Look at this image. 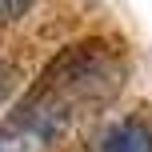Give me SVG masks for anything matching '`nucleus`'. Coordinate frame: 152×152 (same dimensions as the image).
<instances>
[{
  "instance_id": "3",
  "label": "nucleus",
  "mask_w": 152,
  "mask_h": 152,
  "mask_svg": "<svg viewBox=\"0 0 152 152\" xmlns=\"http://www.w3.org/2000/svg\"><path fill=\"white\" fill-rule=\"evenodd\" d=\"M32 8H36V0H0V28H8V24L24 20Z\"/></svg>"
},
{
  "instance_id": "1",
  "label": "nucleus",
  "mask_w": 152,
  "mask_h": 152,
  "mask_svg": "<svg viewBox=\"0 0 152 152\" xmlns=\"http://www.w3.org/2000/svg\"><path fill=\"white\" fill-rule=\"evenodd\" d=\"M128 76V48L112 32H92L60 44L28 88L12 100L0 128L24 152H44L60 144L76 120L104 108Z\"/></svg>"
},
{
  "instance_id": "5",
  "label": "nucleus",
  "mask_w": 152,
  "mask_h": 152,
  "mask_svg": "<svg viewBox=\"0 0 152 152\" xmlns=\"http://www.w3.org/2000/svg\"><path fill=\"white\" fill-rule=\"evenodd\" d=\"M0 152H24V148H20V144H16V140H12V136H8V132H4V128H0Z\"/></svg>"
},
{
  "instance_id": "2",
  "label": "nucleus",
  "mask_w": 152,
  "mask_h": 152,
  "mask_svg": "<svg viewBox=\"0 0 152 152\" xmlns=\"http://www.w3.org/2000/svg\"><path fill=\"white\" fill-rule=\"evenodd\" d=\"M84 152H152V108L136 104L124 112H112L92 128Z\"/></svg>"
},
{
  "instance_id": "4",
  "label": "nucleus",
  "mask_w": 152,
  "mask_h": 152,
  "mask_svg": "<svg viewBox=\"0 0 152 152\" xmlns=\"http://www.w3.org/2000/svg\"><path fill=\"white\" fill-rule=\"evenodd\" d=\"M16 84H20V68H16V64H4V60H0V104H4V100L16 92Z\"/></svg>"
}]
</instances>
